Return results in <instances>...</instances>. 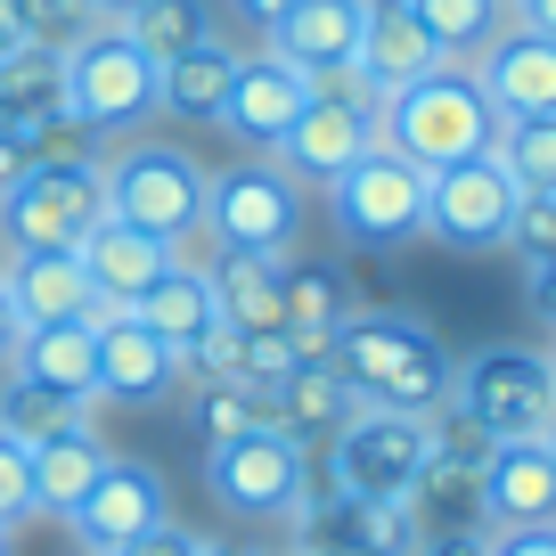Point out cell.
Instances as JSON below:
<instances>
[{"label": "cell", "mask_w": 556, "mask_h": 556, "mask_svg": "<svg viewBox=\"0 0 556 556\" xmlns=\"http://www.w3.org/2000/svg\"><path fill=\"white\" fill-rule=\"evenodd\" d=\"M328 361L344 368L352 401L368 409H401V417H426L451 401V344L434 328H417L409 312H344V328L328 336Z\"/></svg>", "instance_id": "cell-1"}, {"label": "cell", "mask_w": 556, "mask_h": 556, "mask_svg": "<svg viewBox=\"0 0 556 556\" xmlns=\"http://www.w3.org/2000/svg\"><path fill=\"white\" fill-rule=\"evenodd\" d=\"M491 139H500V115H491L475 66H434V74H417V83H401L393 99H377V148L409 156L417 173L491 156Z\"/></svg>", "instance_id": "cell-2"}, {"label": "cell", "mask_w": 556, "mask_h": 556, "mask_svg": "<svg viewBox=\"0 0 556 556\" xmlns=\"http://www.w3.org/2000/svg\"><path fill=\"white\" fill-rule=\"evenodd\" d=\"M99 173H106V213L131 222V229H148V238H164L173 254L205 229V180L213 173L189 156V148H173V139H131V148H115Z\"/></svg>", "instance_id": "cell-3"}, {"label": "cell", "mask_w": 556, "mask_h": 556, "mask_svg": "<svg viewBox=\"0 0 556 556\" xmlns=\"http://www.w3.org/2000/svg\"><path fill=\"white\" fill-rule=\"evenodd\" d=\"M106 222V173L99 156H41L0 189V229L9 254H74Z\"/></svg>", "instance_id": "cell-4"}, {"label": "cell", "mask_w": 556, "mask_h": 556, "mask_svg": "<svg viewBox=\"0 0 556 556\" xmlns=\"http://www.w3.org/2000/svg\"><path fill=\"white\" fill-rule=\"evenodd\" d=\"M426 189H434V173H417L393 148H368L361 164L328 180V222L361 254H393V245L426 238Z\"/></svg>", "instance_id": "cell-5"}, {"label": "cell", "mask_w": 556, "mask_h": 556, "mask_svg": "<svg viewBox=\"0 0 556 556\" xmlns=\"http://www.w3.org/2000/svg\"><path fill=\"white\" fill-rule=\"evenodd\" d=\"M66 115L83 123L90 139L139 131L156 115V58L139 50L123 25H99L66 50Z\"/></svg>", "instance_id": "cell-6"}, {"label": "cell", "mask_w": 556, "mask_h": 556, "mask_svg": "<svg viewBox=\"0 0 556 556\" xmlns=\"http://www.w3.org/2000/svg\"><path fill=\"white\" fill-rule=\"evenodd\" d=\"M451 401L475 409L500 442H540V426L556 417V368L532 344H491L451 368Z\"/></svg>", "instance_id": "cell-7"}, {"label": "cell", "mask_w": 556, "mask_h": 556, "mask_svg": "<svg viewBox=\"0 0 556 556\" xmlns=\"http://www.w3.org/2000/svg\"><path fill=\"white\" fill-rule=\"evenodd\" d=\"M426 475V417L401 409H352L328 442V491L336 500H409Z\"/></svg>", "instance_id": "cell-8"}, {"label": "cell", "mask_w": 556, "mask_h": 556, "mask_svg": "<svg viewBox=\"0 0 556 556\" xmlns=\"http://www.w3.org/2000/svg\"><path fill=\"white\" fill-rule=\"evenodd\" d=\"M205 491L229 516H295L312 500V467H303V434L287 426H254V434L205 442Z\"/></svg>", "instance_id": "cell-9"}, {"label": "cell", "mask_w": 556, "mask_h": 556, "mask_svg": "<svg viewBox=\"0 0 556 556\" xmlns=\"http://www.w3.org/2000/svg\"><path fill=\"white\" fill-rule=\"evenodd\" d=\"M303 229V189L270 156H245L205 180V238L222 254H287Z\"/></svg>", "instance_id": "cell-10"}, {"label": "cell", "mask_w": 556, "mask_h": 556, "mask_svg": "<svg viewBox=\"0 0 556 556\" xmlns=\"http://www.w3.org/2000/svg\"><path fill=\"white\" fill-rule=\"evenodd\" d=\"M368 148H377V99H361V90L336 74V83L312 90V106H303L295 131L270 148V164L295 180V189H303V180H312V189H328V180L344 173V164H361Z\"/></svg>", "instance_id": "cell-11"}, {"label": "cell", "mask_w": 556, "mask_h": 556, "mask_svg": "<svg viewBox=\"0 0 556 556\" xmlns=\"http://www.w3.org/2000/svg\"><path fill=\"white\" fill-rule=\"evenodd\" d=\"M516 180L500 173V156H467V164H442L434 189H426V238L458 245V254H500L507 222H516Z\"/></svg>", "instance_id": "cell-12"}, {"label": "cell", "mask_w": 556, "mask_h": 556, "mask_svg": "<svg viewBox=\"0 0 556 556\" xmlns=\"http://www.w3.org/2000/svg\"><path fill=\"white\" fill-rule=\"evenodd\" d=\"M312 74L303 66H287V58L278 50H254V58H238V74H229V99H222V131L229 139H245V148H262V156H270L278 139L295 131V115L303 106H312Z\"/></svg>", "instance_id": "cell-13"}, {"label": "cell", "mask_w": 556, "mask_h": 556, "mask_svg": "<svg viewBox=\"0 0 556 556\" xmlns=\"http://www.w3.org/2000/svg\"><path fill=\"white\" fill-rule=\"evenodd\" d=\"M74 540H83V556H123L139 548V540L164 523V483L156 467H139V458H106V475L83 491V507H74Z\"/></svg>", "instance_id": "cell-14"}, {"label": "cell", "mask_w": 556, "mask_h": 556, "mask_svg": "<svg viewBox=\"0 0 556 556\" xmlns=\"http://www.w3.org/2000/svg\"><path fill=\"white\" fill-rule=\"evenodd\" d=\"M434 66H451V58L426 41V25L409 17V0H368L361 50H352L344 83L361 90V99H393L401 83H417V74H434Z\"/></svg>", "instance_id": "cell-15"}, {"label": "cell", "mask_w": 556, "mask_h": 556, "mask_svg": "<svg viewBox=\"0 0 556 556\" xmlns=\"http://www.w3.org/2000/svg\"><path fill=\"white\" fill-rule=\"evenodd\" d=\"M475 507H483V532L556 523V458L540 442H500L491 467L475 475Z\"/></svg>", "instance_id": "cell-16"}, {"label": "cell", "mask_w": 556, "mask_h": 556, "mask_svg": "<svg viewBox=\"0 0 556 556\" xmlns=\"http://www.w3.org/2000/svg\"><path fill=\"white\" fill-rule=\"evenodd\" d=\"M475 83H483L491 115H556V41L532 25H507L483 58H475Z\"/></svg>", "instance_id": "cell-17"}, {"label": "cell", "mask_w": 556, "mask_h": 556, "mask_svg": "<svg viewBox=\"0 0 556 556\" xmlns=\"http://www.w3.org/2000/svg\"><path fill=\"white\" fill-rule=\"evenodd\" d=\"M99 401H123V409H148V401H164L180 384V352L164 344V336H148L131 312L99 319Z\"/></svg>", "instance_id": "cell-18"}, {"label": "cell", "mask_w": 556, "mask_h": 556, "mask_svg": "<svg viewBox=\"0 0 556 556\" xmlns=\"http://www.w3.org/2000/svg\"><path fill=\"white\" fill-rule=\"evenodd\" d=\"M361 17H368V0H295L270 25V50L287 66H303L312 83H336L352 66V50H361Z\"/></svg>", "instance_id": "cell-19"}, {"label": "cell", "mask_w": 556, "mask_h": 556, "mask_svg": "<svg viewBox=\"0 0 556 556\" xmlns=\"http://www.w3.org/2000/svg\"><path fill=\"white\" fill-rule=\"evenodd\" d=\"M9 377H25L34 393H50V401H74V409H90V401H99V336H90L83 319L25 328V344L9 352Z\"/></svg>", "instance_id": "cell-20"}, {"label": "cell", "mask_w": 556, "mask_h": 556, "mask_svg": "<svg viewBox=\"0 0 556 556\" xmlns=\"http://www.w3.org/2000/svg\"><path fill=\"white\" fill-rule=\"evenodd\" d=\"M74 254H83V270H90V287H99V303L106 312H131L139 295H148V287H156L164 278V262H173V245L164 238H148V229H131V222H115V213H106L99 229H90L83 245H74Z\"/></svg>", "instance_id": "cell-21"}, {"label": "cell", "mask_w": 556, "mask_h": 556, "mask_svg": "<svg viewBox=\"0 0 556 556\" xmlns=\"http://www.w3.org/2000/svg\"><path fill=\"white\" fill-rule=\"evenodd\" d=\"M0 278H9V303H17L25 328H58V319H83L99 303L83 254H9Z\"/></svg>", "instance_id": "cell-22"}, {"label": "cell", "mask_w": 556, "mask_h": 556, "mask_svg": "<svg viewBox=\"0 0 556 556\" xmlns=\"http://www.w3.org/2000/svg\"><path fill=\"white\" fill-rule=\"evenodd\" d=\"M34 516H74L83 507V491L106 475V442L90 434V417H74V426H58L50 442H34Z\"/></svg>", "instance_id": "cell-23"}, {"label": "cell", "mask_w": 556, "mask_h": 556, "mask_svg": "<svg viewBox=\"0 0 556 556\" xmlns=\"http://www.w3.org/2000/svg\"><path fill=\"white\" fill-rule=\"evenodd\" d=\"M131 319H139L148 336H164L173 352H189L197 336L222 319V303H213V270H197V262H180V254H173V262H164V278L131 303Z\"/></svg>", "instance_id": "cell-24"}, {"label": "cell", "mask_w": 556, "mask_h": 556, "mask_svg": "<svg viewBox=\"0 0 556 556\" xmlns=\"http://www.w3.org/2000/svg\"><path fill=\"white\" fill-rule=\"evenodd\" d=\"M213 303L245 336L287 328V254H222L213 262Z\"/></svg>", "instance_id": "cell-25"}, {"label": "cell", "mask_w": 556, "mask_h": 556, "mask_svg": "<svg viewBox=\"0 0 556 556\" xmlns=\"http://www.w3.org/2000/svg\"><path fill=\"white\" fill-rule=\"evenodd\" d=\"M229 74H238V50H229V41H197V50L164 58V66H156V115L213 123L222 99H229Z\"/></svg>", "instance_id": "cell-26"}, {"label": "cell", "mask_w": 556, "mask_h": 556, "mask_svg": "<svg viewBox=\"0 0 556 556\" xmlns=\"http://www.w3.org/2000/svg\"><path fill=\"white\" fill-rule=\"evenodd\" d=\"M270 409H278V426H287V434H319V426H344L352 409H361V401H352V384H344V368L328 361V352H303L295 361V377L278 384L270 393Z\"/></svg>", "instance_id": "cell-27"}, {"label": "cell", "mask_w": 556, "mask_h": 556, "mask_svg": "<svg viewBox=\"0 0 556 556\" xmlns=\"http://www.w3.org/2000/svg\"><path fill=\"white\" fill-rule=\"evenodd\" d=\"M352 312V287L336 262H287V336L303 352H328V336L344 328Z\"/></svg>", "instance_id": "cell-28"}, {"label": "cell", "mask_w": 556, "mask_h": 556, "mask_svg": "<svg viewBox=\"0 0 556 556\" xmlns=\"http://www.w3.org/2000/svg\"><path fill=\"white\" fill-rule=\"evenodd\" d=\"M409 17L426 25V41H434L451 66H475V58L516 25V17H507V0H409Z\"/></svg>", "instance_id": "cell-29"}, {"label": "cell", "mask_w": 556, "mask_h": 556, "mask_svg": "<svg viewBox=\"0 0 556 556\" xmlns=\"http://www.w3.org/2000/svg\"><path fill=\"white\" fill-rule=\"evenodd\" d=\"M123 34L164 66V58L197 50V41H222V17H213V0H139L131 17H123Z\"/></svg>", "instance_id": "cell-30"}, {"label": "cell", "mask_w": 556, "mask_h": 556, "mask_svg": "<svg viewBox=\"0 0 556 556\" xmlns=\"http://www.w3.org/2000/svg\"><path fill=\"white\" fill-rule=\"evenodd\" d=\"M491 156L523 197H556V115H507Z\"/></svg>", "instance_id": "cell-31"}, {"label": "cell", "mask_w": 556, "mask_h": 556, "mask_svg": "<svg viewBox=\"0 0 556 556\" xmlns=\"http://www.w3.org/2000/svg\"><path fill=\"white\" fill-rule=\"evenodd\" d=\"M491 451H500V434H491L475 409H458V401H442V409H426V467H442V475H483L491 467Z\"/></svg>", "instance_id": "cell-32"}, {"label": "cell", "mask_w": 556, "mask_h": 556, "mask_svg": "<svg viewBox=\"0 0 556 556\" xmlns=\"http://www.w3.org/2000/svg\"><path fill=\"white\" fill-rule=\"evenodd\" d=\"M409 507H417V532H483V507H475L467 475L426 467V475H417V491H409Z\"/></svg>", "instance_id": "cell-33"}, {"label": "cell", "mask_w": 556, "mask_h": 556, "mask_svg": "<svg viewBox=\"0 0 556 556\" xmlns=\"http://www.w3.org/2000/svg\"><path fill=\"white\" fill-rule=\"evenodd\" d=\"M74 417H90V409L34 393L25 377H9V384H0V434H9V442H25V451H34V442H50L58 426H74Z\"/></svg>", "instance_id": "cell-34"}, {"label": "cell", "mask_w": 556, "mask_h": 556, "mask_svg": "<svg viewBox=\"0 0 556 556\" xmlns=\"http://www.w3.org/2000/svg\"><path fill=\"white\" fill-rule=\"evenodd\" d=\"M254 426H278V409L262 393H245V384H205V401H197V434L205 442L254 434Z\"/></svg>", "instance_id": "cell-35"}, {"label": "cell", "mask_w": 556, "mask_h": 556, "mask_svg": "<svg viewBox=\"0 0 556 556\" xmlns=\"http://www.w3.org/2000/svg\"><path fill=\"white\" fill-rule=\"evenodd\" d=\"M352 540L377 556H417V507L409 500H352Z\"/></svg>", "instance_id": "cell-36"}, {"label": "cell", "mask_w": 556, "mask_h": 556, "mask_svg": "<svg viewBox=\"0 0 556 556\" xmlns=\"http://www.w3.org/2000/svg\"><path fill=\"white\" fill-rule=\"evenodd\" d=\"M17 17H25V41H41V50H74L83 34H99L90 0H17Z\"/></svg>", "instance_id": "cell-37"}, {"label": "cell", "mask_w": 556, "mask_h": 556, "mask_svg": "<svg viewBox=\"0 0 556 556\" xmlns=\"http://www.w3.org/2000/svg\"><path fill=\"white\" fill-rule=\"evenodd\" d=\"M238 361H245V328L213 319V328L180 352V377H197V384H238Z\"/></svg>", "instance_id": "cell-38"}, {"label": "cell", "mask_w": 556, "mask_h": 556, "mask_svg": "<svg viewBox=\"0 0 556 556\" xmlns=\"http://www.w3.org/2000/svg\"><path fill=\"white\" fill-rule=\"evenodd\" d=\"M507 254H516V262H548V254H556V197H516Z\"/></svg>", "instance_id": "cell-39"}, {"label": "cell", "mask_w": 556, "mask_h": 556, "mask_svg": "<svg viewBox=\"0 0 556 556\" xmlns=\"http://www.w3.org/2000/svg\"><path fill=\"white\" fill-rule=\"evenodd\" d=\"M25 516H34V458H25V442L0 434V532Z\"/></svg>", "instance_id": "cell-40"}, {"label": "cell", "mask_w": 556, "mask_h": 556, "mask_svg": "<svg viewBox=\"0 0 556 556\" xmlns=\"http://www.w3.org/2000/svg\"><path fill=\"white\" fill-rule=\"evenodd\" d=\"M523 312L540 319V336H556V254L548 262H523Z\"/></svg>", "instance_id": "cell-41"}, {"label": "cell", "mask_w": 556, "mask_h": 556, "mask_svg": "<svg viewBox=\"0 0 556 556\" xmlns=\"http://www.w3.org/2000/svg\"><path fill=\"white\" fill-rule=\"evenodd\" d=\"M123 556H205V540H197V532H180V523H173V516H164V523H156V532L139 540V548H123Z\"/></svg>", "instance_id": "cell-42"}, {"label": "cell", "mask_w": 556, "mask_h": 556, "mask_svg": "<svg viewBox=\"0 0 556 556\" xmlns=\"http://www.w3.org/2000/svg\"><path fill=\"white\" fill-rule=\"evenodd\" d=\"M34 164H41V148L17 131V123H0V189H9L17 173H34Z\"/></svg>", "instance_id": "cell-43"}, {"label": "cell", "mask_w": 556, "mask_h": 556, "mask_svg": "<svg viewBox=\"0 0 556 556\" xmlns=\"http://www.w3.org/2000/svg\"><path fill=\"white\" fill-rule=\"evenodd\" d=\"M491 556H556V523H523V532H500Z\"/></svg>", "instance_id": "cell-44"}, {"label": "cell", "mask_w": 556, "mask_h": 556, "mask_svg": "<svg viewBox=\"0 0 556 556\" xmlns=\"http://www.w3.org/2000/svg\"><path fill=\"white\" fill-rule=\"evenodd\" d=\"M417 556H491V532H426Z\"/></svg>", "instance_id": "cell-45"}, {"label": "cell", "mask_w": 556, "mask_h": 556, "mask_svg": "<svg viewBox=\"0 0 556 556\" xmlns=\"http://www.w3.org/2000/svg\"><path fill=\"white\" fill-rule=\"evenodd\" d=\"M229 9H238V25H254V34H270V25L287 17L295 0H229Z\"/></svg>", "instance_id": "cell-46"}, {"label": "cell", "mask_w": 556, "mask_h": 556, "mask_svg": "<svg viewBox=\"0 0 556 556\" xmlns=\"http://www.w3.org/2000/svg\"><path fill=\"white\" fill-rule=\"evenodd\" d=\"M17 344H25V319H17V303H9V278H0V368H9Z\"/></svg>", "instance_id": "cell-47"}, {"label": "cell", "mask_w": 556, "mask_h": 556, "mask_svg": "<svg viewBox=\"0 0 556 556\" xmlns=\"http://www.w3.org/2000/svg\"><path fill=\"white\" fill-rule=\"evenodd\" d=\"M507 17H516V25H532V34H548V41H556V0H516Z\"/></svg>", "instance_id": "cell-48"}, {"label": "cell", "mask_w": 556, "mask_h": 556, "mask_svg": "<svg viewBox=\"0 0 556 556\" xmlns=\"http://www.w3.org/2000/svg\"><path fill=\"white\" fill-rule=\"evenodd\" d=\"M25 50V17H17V0H0V58Z\"/></svg>", "instance_id": "cell-49"}, {"label": "cell", "mask_w": 556, "mask_h": 556, "mask_svg": "<svg viewBox=\"0 0 556 556\" xmlns=\"http://www.w3.org/2000/svg\"><path fill=\"white\" fill-rule=\"evenodd\" d=\"M303 556H377V548H361V540H352V532H336V540H312V548H303Z\"/></svg>", "instance_id": "cell-50"}, {"label": "cell", "mask_w": 556, "mask_h": 556, "mask_svg": "<svg viewBox=\"0 0 556 556\" xmlns=\"http://www.w3.org/2000/svg\"><path fill=\"white\" fill-rule=\"evenodd\" d=\"M90 9H99V25H123V17L139 9V0H90Z\"/></svg>", "instance_id": "cell-51"}, {"label": "cell", "mask_w": 556, "mask_h": 556, "mask_svg": "<svg viewBox=\"0 0 556 556\" xmlns=\"http://www.w3.org/2000/svg\"><path fill=\"white\" fill-rule=\"evenodd\" d=\"M205 556H262V548H245V540H205Z\"/></svg>", "instance_id": "cell-52"}, {"label": "cell", "mask_w": 556, "mask_h": 556, "mask_svg": "<svg viewBox=\"0 0 556 556\" xmlns=\"http://www.w3.org/2000/svg\"><path fill=\"white\" fill-rule=\"evenodd\" d=\"M540 451H548V458H556V417H548V426H540Z\"/></svg>", "instance_id": "cell-53"}, {"label": "cell", "mask_w": 556, "mask_h": 556, "mask_svg": "<svg viewBox=\"0 0 556 556\" xmlns=\"http://www.w3.org/2000/svg\"><path fill=\"white\" fill-rule=\"evenodd\" d=\"M548 368H556V336H548Z\"/></svg>", "instance_id": "cell-54"}, {"label": "cell", "mask_w": 556, "mask_h": 556, "mask_svg": "<svg viewBox=\"0 0 556 556\" xmlns=\"http://www.w3.org/2000/svg\"><path fill=\"white\" fill-rule=\"evenodd\" d=\"M0 556H9V532H0Z\"/></svg>", "instance_id": "cell-55"}, {"label": "cell", "mask_w": 556, "mask_h": 556, "mask_svg": "<svg viewBox=\"0 0 556 556\" xmlns=\"http://www.w3.org/2000/svg\"><path fill=\"white\" fill-rule=\"evenodd\" d=\"M507 9H516V0H507Z\"/></svg>", "instance_id": "cell-56"}, {"label": "cell", "mask_w": 556, "mask_h": 556, "mask_svg": "<svg viewBox=\"0 0 556 556\" xmlns=\"http://www.w3.org/2000/svg\"><path fill=\"white\" fill-rule=\"evenodd\" d=\"M295 556H303V548H295Z\"/></svg>", "instance_id": "cell-57"}]
</instances>
